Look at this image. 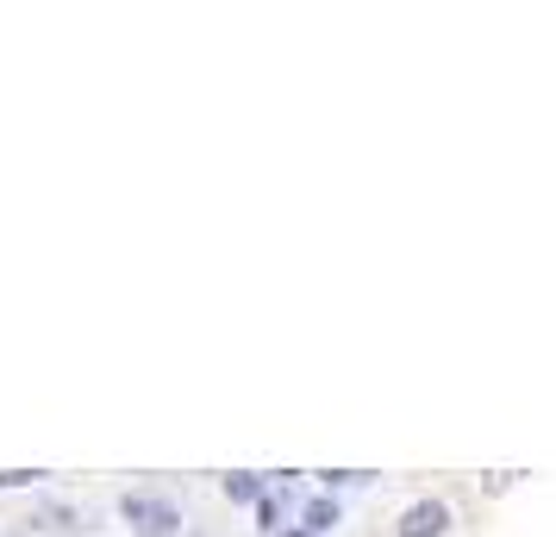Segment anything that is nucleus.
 I'll use <instances>...</instances> for the list:
<instances>
[{
    "label": "nucleus",
    "instance_id": "nucleus-1",
    "mask_svg": "<svg viewBox=\"0 0 556 537\" xmlns=\"http://www.w3.org/2000/svg\"><path fill=\"white\" fill-rule=\"evenodd\" d=\"M119 519L131 525V537H181V500H169V494H144V487H131V494H119Z\"/></svg>",
    "mask_w": 556,
    "mask_h": 537
},
{
    "label": "nucleus",
    "instance_id": "nucleus-2",
    "mask_svg": "<svg viewBox=\"0 0 556 537\" xmlns=\"http://www.w3.org/2000/svg\"><path fill=\"white\" fill-rule=\"evenodd\" d=\"M456 525V512L444 494H426V500H413V507L394 519V537H444Z\"/></svg>",
    "mask_w": 556,
    "mask_h": 537
},
{
    "label": "nucleus",
    "instance_id": "nucleus-3",
    "mask_svg": "<svg viewBox=\"0 0 556 537\" xmlns=\"http://www.w3.org/2000/svg\"><path fill=\"white\" fill-rule=\"evenodd\" d=\"M294 525H306L313 537L338 532V525H344V500H338V494H313V500H306V507L294 512Z\"/></svg>",
    "mask_w": 556,
    "mask_h": 537
},
{
    "label": "nucleus",
    "instance_id": "nucleus-4",
    "mask_svg": "<svg viewBox=\"0 0 556 537\" xmlns=\"http://www.w3.org/2000/svg\"><path fill=\"white\" fill-rule=\"evenodd\" d=\"M219 494H226L231 507H251L256 512V500L269 494V482H263L256 469H231V475H219Z\"/></svg>",
    "mask_w": 556,
    "mask_h": 537
},
{
    "label": "nucleus",
    "instance_id": "nucleus-5",
    "mask_svg": "<svg viewBox=\"0 0 556 537\" xmlns=\"http://www.w3.org/2000/svg\"><path fill=\"white\" fill-rule=\"evenodd\" d=\"M281 519H288V500L269 487V494L256 500V532H263V537H281Z\"/></svg>",
    "mask_w": 556,
    "mask_h": 537
},
{
    "label": "nucleus",
    "instance_id": "nucleus-6",
    "mask_svg": "<svg viewBox=\"0 0 556 537\" xmlns=\"http://www.w3.org/2000/svg\"><path fill=\"white\" fill-rule=\"evenodd\" d=\"M31 525H38V532H76V512L51 500V507H38V519H31Z\"/></svg>",
    "mask_w": 556,
    "mask_h": 537
},
{
    "label": "nucleus",
    "instance_id": "nucleus-7",
    "mask_svg": "<svg viewBox=\"0 0 556 537\" xmlns=\"http://www.w3.org/2000/svg\"><path fill=\"white\" fill-rule=\"evenodd\" d=\"M45 469H0V494H20V487H38Z\"/></svg>",
    "mask_w": 556,
    "mask_h": 537
},
{
    "label": "nucleus",
    "instance_id": "nucleus-8",
    "mask_svg": "<svg viewBox=\"0 0 556 537\" xmlns=\"http://www.w3.org/2000/svg\"><path fill=\"white\" fill-rule=\"evenodd\" d=\"M506 487H513V475H506V469H501V475H481V494H506Z\"/></svg>",
    "mask_w": 556,
    "mask_h": 537
},
{
    "label": "nucleus",
    "instance_id": "nucleus-9",
    "mask_svg": "<svg viewBox=\"0 0 556 537\" xmlns=\"http://www.w3.org/2000/svg\"><path fill=\"white\" fill-rule=\"evenodd\" d=\"M281 537H313V532H306V525H281Z\"/></svg>",
    "mask_w": 556,
    "mask_h": 537
}]
</instances>
